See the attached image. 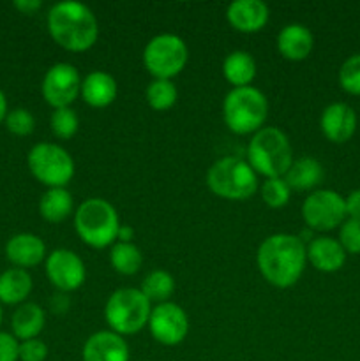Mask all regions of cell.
I'll use <instances>...</instances> for the list:
<instances>
[{
	"label": "cell",
	"mask_w": 360,
	"mask_h": 361,
	"mask_svg": "<svg viewBox=\"0 0 360 361\" xmlns=\"http://www.w3.org/2000/svg\"><path fill=\"white\" fill-rule=\"evenodd\" d=\"M207 187L222 200L246 201L260 189V182L246 159L222 157L208 168Z\"/></svg>",
	"instance_id": "8992f818"
},
{
	"label": "cell",
	"mask_w": 360,
	"mask_h": 361,
	"mask_svg": "<svg viewBox=\"0 0 360 361\" xmlns=\"http://www.w3.org/2000/svg\"><path fill=\"white\" fill-rule=\"evenodd\" d=\"M277 51L289 62H302L314 48V35L306 25L288 23L277 34Z\"/></svg>",
	"instance_id": "d6986e66"
},
{
	"label": "cell",
	"mask_w": 360,
	"mask_h": 361,
	"mask_svg": "<svg viewBox=\"0 0 360 361\" xmlns=\"http://www.w3.org/2000/svg\"><path fill=\"white\" fill-rule=\"evenodd\" d=\"M246 161L256 175L265 178H281L293 162L289 137L279 127H263L251 137Z\"/></svg>",
	"instance_id": "277c9868"
},
{
	"label": "cell",
	"mask_w": 360,
	"mask_h": 361,
	"mask_svg": "<svg viewBox=\"0 0 360 361\" xmlns=\"http://www.w3.org/2000/svg\"><path fill=\"white\" fill-rule=\"evenodd\" d=\"M337 240L346 254H360V221L346 219L339 228Z\"/></svg>",
	"instance_id": "d6a6232c"
},
{
	"label": "cell",
	"mask_w": 360,
	"mask_h": 361,
	"mask_svg": "<svg viewBox=\"0 0 360 361\" xmlns=\"http://www.w3.org/2000/svg\"><path fill=\"white\" fill-rule=\"evenodd\" d=\"M2 319H4V310H2V303H0V324H2Z\"/></svg>",
	"instance_id": "60d3db41"
},
{
	"label": "cell",
	"mask_w": 360,
	"mask_h": 361,
	"mask_svg": "<svg viewBox=\"0 0 360 361\" xmlns=\"http://www.w3.org/2000/svg\"><path fill=\"white\" fill-rule=\"evenodd\" d=\"M120 217L116 208L102 197H88L74 210V229L85 245L106 249L116 242Z\"/></svg>",
	"instance_id": "3957f363"
},
{
	"label": "cell",
	"mask_w": 360,
	"mask_h": 361,
	"mask_svg": "<svg viewBox=\"0 0 360 361\" xmlns=\"http://www.w3.org/2000/svg\"><path fill=\"white\" fill-rule=\"evenodd\" d=\"M48 353V345L41 338L20 342V361H44Z\"/></svg>",
	"instance_id": "836d02e7"
},
{
	"label": "cell",
	"mask_w": 360,
	"mask_h": 361,
	"mask_svg": "<svg viewBox=\"0 0 360 361\" xmlns=\"http://www.w3.org/2000/svg\"><path fill=\"white\" fill-rule=\"evenodd\" d=\"M145 99L155 111H168L179 99V88L173 80H152L145 90Z\"/></svg>",
	"instance_id": "83f0119b"
},
{
	"label": "cell",
	"mask_w": 360,
	"mask_h": 361,
	"mask_svg": "<svg viewBox=\"0 0 360 361\" xmlns=\"http://www.w3.org/2000/svg\"><path fill=\"white\" fill-rule=\"evenodd\" d=\"M119 94V85L112 74L104 71H92L81 81V99L90 108H108Z\"/></svg>",
	"instance_id": "ffe728a7"
},
{
	"label": "cell",
	"mask_w": 360,
	"mask_h": 361,
	"mask_svg": "<svg viewBox=\"0 0 360 361\" xmlns=\"http://www.w3.org/2000/svg\"><path fill=\"white\" fill-rule=\"evenodd\" d=\"M339 85L349 95H360V53L348 56L339 67Z\"/></svg>",
	"instance_id": "4dcf8cb0"
},
{
	"label": "cell",
	"mask_w": 360,
	"mask_h": 361,
	"mask_svg": "<svg viewBox=\"0 0 360 361\" xmlns=\"http://www.w3.org/2000/svg\"><path fill=\"white\" fill-rule=\"evenodd\" d=\"M323 166L318 159L304 155V157L293 159L292 166L282 178L292 190H316V187L323 182Z\"/></svg>",
	"instance_id": "7402d4cb"
},
{
	"label": "cell",
	"mask_w": 360,
	"mask_h": 361,
	"mask_svg": "<svg viewBox=\"0 0 360 361\" xmlns=\"http://www.w3.org/2000/svg\"><path fill=\"white\" fill-rule=\"evenodd\" d=\"M344 203L348 219H356V221H360V189L352 190V192L344 197Z\"/></svg>",
	"instance_id": "d590c367"
},
{
	"label": "cell",
	"mask_w": 360,
	"mask_h": 361,
	"mask_svg": "<svg viewBox=\"0 0 360 361\" xmlns=\"http://www.w3.org/2000/svg\"><path fill=\"white\" fill-rule=\"evenodd\" d=\"M27 166L32 176L48 189L67 187L76 171L69 152L55 143L34 145L27 155Z\"/></svg>",
	"instance_id": "ba28073f"
},
{
	"label": "cell",
	"mask_w": 360,
	"mask_h": 361,
	"mask_svg": "<svg viewBox=\"0 0 360 361\" xmlns=\"http://www.w3.org/2000/svg\"><path fill=\"white\" fill-rule=\"evenodd\" d=\"M346 250L337 238L320 235L307 243V263L321 274H335L346 263Z\"/></svg>",
	"instance_id": "ac0fdd59"
},
{
	"label": "cell",
	"mask_w": 360,
	"mask_h": 361,
	"mask_svg": "<svg viewBox=\"0 0 360 361\" xmlns=\"http://www.w3.org/2000/svg\"><path fill=\"white\" fill-rule=\"evenodd\" d=\"M356 118L355 109L346 102H332L321 111L320 116V129L323 136L330 143L342 145L353 137L356 130Z\"/></svg>",
	"instance_id": "5bb4252c"
},
{
	"label": "cell",
	"mask_w": 360,
	"mask_h": 361,
	"mask_svg": "<svg viewBox=\"0 0 360 361\" xmlns=\"http://www.w3.org/2000/svg\"><path fill=\"white\" fill-rule=\"evenodd\" d=\"M46 243L34 233H18L6 243V257L14 268H34L46 259Z\"/></svg>",
	"instance_id": "e0dca14e"
},
{
	"label": "cell",
	"mask_w": 360,
	"mask_h": 361,
	"mask_svg": "<svg viewBox=\"0 0 360 361\" xmlns=\"http://www.w3.org/2000/svg\"><path fill=\"white\" fill-rule=\"evenodd\" d=\"M268 115V101L256 87L232 88L222 101V118L233 134L247 136L263 129Z\"/></svg>",
	"instance_id": "5b68a950"
},
{
	"label": "cell",
	"mask_w": 360,
	"mask_h": 361,
	"mask_svg": "<svg viewBox=\"0 0 360 361\" xmlns=\"http://www.w3.org/2000/svg\"><path fill=\"white\" fill-rule=\"evenodd\" d=\"M109 263L116 274L131 277L140 271L143 264V254L134 243L115 242L109 250Z\"/></svg>",
	"instance_id": "484cf974"
},
{
	"label": "cell",
	"mask_w": 360,
	"mask_h": 361,
	"mask_svg": "<svg viewBox=\"0 0 360 361\" xmlns=\"http://www.w3.org/2000/svg\"><path fill=\"white\" fill-rule=\"evenodd\" d=\"M6 127L14 136H28L35 129V118L27 108H14L7 113Z\"/></svg>",
	"instance_id": "1f68e13d"
},
{
	"label": "cell",
	"mask_w": 360,
	"mask_h": 361,
	"mask_svg": "<svg viewBox=\"0 0 360 361\" xmlns=\"http://www.w3.org/2000/svg\"><path fill=\"white\" fill-rule=\"evenodd\" d=\"M52 309L55 310L56 314L67 312V309H69V298H67L66 293H59V295L53 296Z\"/></svg>",
	"instance_id": "74e56055"
},
{
	"label": "cell",
	"mask_w": 360,
	"mask_h": 361,
	"mask_svg": "<svg viewBox=\"0 0 360 361\" xmlns=\"http://www.w3.org/2000/svg\"><path fill=\"white\" fill-rule=\"evenodd\" d=\"M34 282L23 268H9L0 274V303L21 305L30 296Z\"/></svg>",
	"instance_id": "603a6c76"
},
{
	"label": "cell",
	"mask_w": 360,
	"mask_h": 361,
	"mask_svg": "<svg viewBox=\"0 0 360 361\" xmlns=\"http://www.w3.org/2000/svg\"><path fill=\"white\" fill-rule=\"evenodd\" d=\"M261 200L267 204L268 208H282L288 204L289 197H292V189L286 183V180L282 178H267L260 187Z\"/></svg>",
	"instance_id": "f546056e"
},
{
	"label": "cell",
	"mask_w": 360,
	"mask_h": 361,
	"mask_svg": "<svg viewBox=\"0 0 360 361\" xmlns=\"http://www.w3.org/2000/svg\"><path fill=\"white\" fill-rule=\"evenodd\" d=\"M46 314L41 305L32 302H25L16 307L11 317V330L20 342L37 338L44 330Z\"/></svg>",
	"instance_id": "44dd1931"
},
{
	"label": "cell",
	"mask_w": 360,
	"mask_h": 361,
	"mask_svg": "<svg viewBox=\"0 0 360 361\" xmlns=\"http://www.w3.org/2000/svg\"><path fill=\"white\" fill-rule=\"evenodd\" d=\"M189 49L176 34H159L143 48V66L154 80H173L186 67Z\"/></svg>",
	"instance_id": "9c48e42d"
},
{
	"label": "cell",
	"mask_w": 360,
	"mask_h": 361,
	"mask_svg": "<svg viewBox=\"0 0 360 361\" xmlns=\"http://www.w3.org/2000/svg\"><path fill=\"white\" fill-rule=\"evenodd\" d=\"M0 361H20V341L7 331H0Z\"/></svg>",
	"instance_id": "e575fe53"
},
{
	"label": "cell",
	"mask_w": 360,
	"mask_h": 361,
	"mask_svg": "<svg viewBox=\"0 0 360 361\" xmlns=\"http://www.w3.org/2000/svg\"><path fill=\"white\" fill-rule=\"evenodd\" d=\"M44 271L49 284L66 295L80 289L87 279L83 259L69 249L52 250L44 259Z\"/></svg>",
	"instance_id": "4fadbf2b"
},
{
	"label": "cell",
	"mask_w": 360,
	"mask_h": 361,
	"mask_svg": "<svg viewBox=\"0 0 360 361\" xmlns=\"http://www.w3.org/2000/svg\"><path fill=\"white\" fill-rule=\"evenodd\" d=\"M256 264L261 277L277 289L293 288L304 275L307 247L296 235L275 233L260 243Z\"/></svg>",
	"instance_id": "6da1fadb"
},
{
	"label": "cell",
	"mask_w": 360,
	"mask_h": 361,
	"mask_svg": "<svg viewBox=\"0 0 360 361\" xmlns=\"http://www.w3.org/2000/svg\"><path fill=\"white\" fill-rule=\"evenodd\" d=\"M175 279L166 270H152L141 282L140 291L143 293L150 303H166L175 293Z\"/></svg>",
	"instance_id": "4316f807"
},
{
	"label": "cell",
	"mask_w": 360,
	"mask_h": 361,
	"mask_svg": "<svg viewBox=\"0 0 360 361\" xmlns=\"http://www.w3.org/2000/svg\"><path fill=\"white\" fill-rule=\"evenodd\" d=\"M46 28L60 48L73 53L87 51L99 37V21L94 11L74 0L53 4L46 14Z\"/></svg>",
	"instance_id": "7a4b0ae2"
},
{
	"label": "cell",
	"mask_w": 360,
	"mask_h": 361,
	"mask_svg": "<svg viewBox=\"0 0 360 361\" xmlns=\"http://www.w3.org/2000/svg\"><path fill=\"white\" fill-rule=\"evenodd\" d=\"M134 235H136V231H134L133 226H129V224H120L119 235H116V242L133 243Z\"/></svg>",
	"instance_id": "f35d334b"
},
{
	"label": "cell",
	"mask_w": 360,
	"mask_h": 361,
	"mask_svg": "<svg viewBox=\"0 0 360 361\" xmlns=\"http://www.w3.org/2000/svg\"><path fill=\"white\" fill-rule=\"evenodd\" d=\"M74 212L73 194L67 187L48 189L39 200V214L49 224H60Z\"/></svg>",
	"instance_id": "d4e9b609"
},
{
	"label": "cell",
	"mask_w": 360,
	"mask_h": 361,
	"mask_svg": "<svg viewBox=\"0 0 360 361\" xmlns=\"http://www.w3.org/2000/svg\"><path fill=\"white\" fill-rule=\"evenodd\" d=\"M256 60L249 51H244V49L228 53L222 62V76L233 88L251 87L256 78Z\"/></svg>",
	"instance_id": "cb8c5ba5"
},
{
	"label": "cell",
	"mask_w": 360,
	"mask_h": 361,
	"mask_svg": "<svg viewBox=\"0 0 360 361\" xmlns=\"http://www.w3.org/2000/svg\"><path fill=\"white\" fill-rule=\"evenodd\" d=\"M81 74L73 63H53L42 78V99L53 109L69 108L81 94Z\"/></svg>",
	"instance_id": "8fae6325"
},
{
	"label": "cell",
	"mask_w": 360,
	"mask_h": 361,
	"mask_svg": "<svg viewBox=\"0 0 360 361\" xmlns=\"http://www.w3.org/2000/svg\"><path fill=\"white\" fill-rule=\"evenodd\" d=\"M152 303L138 288H120L104 305V319L109 330L122 335H134L148 324Z\"/></svg>",
	"instance_id": "52a82bcc"
},
{
	"label": "cell",
	"mask_w": 360,
	"mask_h": 361,
	"mask_svg": "<svg viewBox=\"0 0 360 361\" xmlns=\"http://www.w3.org/2000/svg\"><path fill=\"white\" fill-rule=\"evenodd\" d=\"M49 129L59 140H71L76 136L78 129H80V116H78L76 109H73L71 106L53 109L52 116H49Z\"/></svg>",
	"instance_id": "f1b7e54d"
},
{
	"label": "cell",
	"mask_w": 360,
	"mask_h": 361,
	"mask_svg": "<svg viewBox=\"0 0 360 361\" xmlns=\"http://www.w3.org/2000/svg\"><path fill=\"white\" fill-rule=\"evenodd\" d=\"M13 6H14V9L20 11L21 14H27V16H30V14L37 13V11L41 9L42 2L41 0H16Z\"/></svg>",
	"instance_id": "8d00e7d4"
},
{
	"label": "cell",
	"mask_w": 360,
	"mask_h": 361,
	"mask_svg": "<svg viewBox=\"0 0 360 361\" xmlns=\"http://www.w3.org/2000/svg\"><path fill=\"white\" fill-rule=\"evenodd\" d=\"M83 361H129V345L122 335L112 330L92 334L81 349Z\"/></svg>",
	"instance_id": "9a60e30c"
},
{
	"label": "cell",
	"mask_w": 360,
	"mask_h": 361,
	"mask_svg": "<svg viewBox=\"0 0 360 361\" xmlns=\"http://www.w3.org/2000/svg\"><path fill=\"white\" fill-rule=\"evenodd\" d=\"M270 11L261 0H233L226 9V20L242 34H256L268 23Z\"/></svg>",
	"instance_id": "2e32d148"
},
{
	"label": "cell",
	"mask_w": 360,
	"mask_h": 361,
	"mask_svg": "<svg viewBox=\"0 0 360 361\" xmlns=\"http://www.w3.org/2000/svg\"><path fill=\"white\" fill-rule=\"evenodd\" d=\"M306 228L314 233H328L341 228L348 219L344 197L332 189H316L304 200L300 208Z\"/></svg>",
	"instance_id": "30bf717a"
},
{
	"label": "cell",
	"mask_w": 360,
	"mask_h": 361,
	"mask_svg": "<svg viewBox=\"0 0 360 361\" xmlns=\"http://www.w3.org/2000/svg\"><path fill=\"white\" fill-rule=\"evenodd\" d=\"M152 338L161 345H179L186 341L189 334V317L186 310L173 302L159 303L152 307L147 324Z\"/></svg>",
	"instance_id": "7c38bea8"
},
{
	"label": "cell",
	"mask_w": 360,
	"mask_h": 361,
	"mask_svg": "<svg viewBox=\"0 0 360 361\" xmlns=\"http://www.w3.org/2000/svg\"><path fill=\"white\" fill-rule=\"evenodd\" d=\"M7 113H9V109H7V99H6V94H4V90L0 88V123L6 122Z\"/></svg>",
	"instance_id": "ab89813d"
}]
</instances>
